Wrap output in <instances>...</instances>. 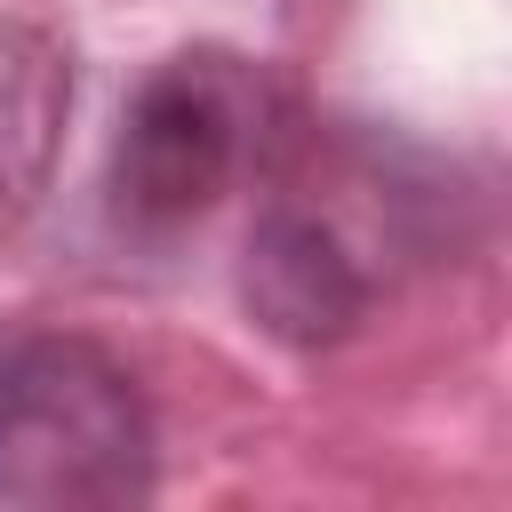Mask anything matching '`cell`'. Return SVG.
<instances>
[{
    "label": "cell",
    "instance_id": "obj_1",
    "mask_svg": "<svg viewBox=\"0 0 512 512\" xmlns=\"http://www.w3.org/2000/svg\"><path fill=\"white\" fill-rule=\"evenodd\" d=\"M432 192L376 144H280L248 224L240 296L280 344H344L432 248Z\"/></svg>",
    "mask_w": 512,
    "mask_h": 512
},
{
    "label": "cell",
    "instance_id": "obj_2",
    "mask_svg": "<svg viewBox=\"0 0 512 512\" xmlns=\"http://www.w3.org/2000/svg\"><path fill=\"white\" fill-rule=\"evenodd\" d=\"M288 144V96L232 48H184L136 80L104 160V216L136 248L200 232Z\"/></svg>",
    "mask_w": 512,
    "mask_h": 512
},
{
    "label": "cell",
    "instance_id": "obj_3",
    "mask_svg": "<svg viewBox=\"0 0 512 512\" xmlns=\"http://www.w3.org/2000/svg\"><path fill=\"white\" fill-rule=\"evenodd\" d=\"M152 464V408L104 344L56 328L0 344V504H136Z\"/></svg>",
    "mask_w": 512,
    "mask_h": 512
},
{
    "label": "cell",
    "instance_id": "obj_4",
    "mask_svg": "<svg viewBox=\"0 0 512 512\" xmlns=\"http://www.w3.org/2000/svg\"><path fill=\"white\" fill-rule=\"evenodd\" d=\"M64 120H72L64 40L40 16L0 8V240L40 208L56 152H64Z\"/></svg>",
    "mask_w": 512,
    "mask_h": 512
}]
</instances>
